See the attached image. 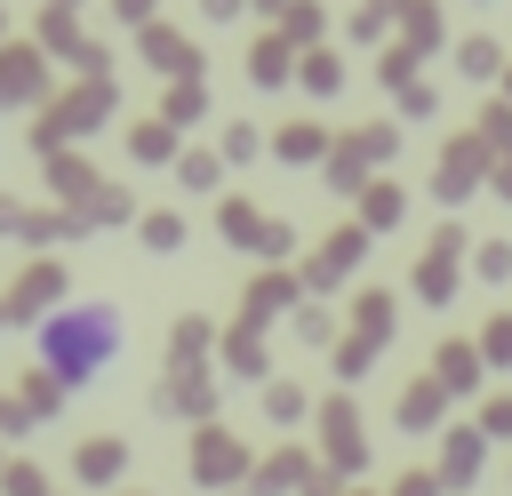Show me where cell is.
Wrapping results in <instances>:
<instances>
[{"instance_id":"obj_2","label":"cell","mask_w":512,"mask_h":496,"mask_svg":"<svg viewBox=\"0 0 512 496\" xmlns=\"http://www.w3.org/2000/svg\"><path fill=\"white\" fill-rule=\"evenodd\" d=\"M40 96V56L32 48H0V104H32Z\"/></svg>"},{"instance_id":"obj_4","label":"cell","mask_w":512,"mask_h":496,"mask_svg":"<svg viewBox=\"0 0 512 496\" xmlns=\"http://www.w3.org/2000/svg\"><path fill=\"white\" fill-rule=\"evenodd\" d=\"M320 144H328V136H320L312 120H296V128H280V152H288V160H312Z\"/></svg>"},{"instance_id":"obj_7","label":"cell","mask_w":512,"mask_h":496,"mask_svg":"<svg viewBox=\"0 0 512 496\" xmlns=\"http://www.w3.org/2000/svg\"><path fill=\"white\" fill-rule=\"evenodd\" d=\"M120 8V24H136V16H152V0H112Z\"/></svg>"},{"instance_id":"obj_1","label":"cell","mask_w":512,"mask_h":496,"mask_svg":"<svg viewBox=\"0 0 512 496\" xmlns=\"http://www.w3.org/2000/svg\"><path fill=\"white\" fill-rule=\"evenodd\" d=\"M32 344H40V368H48V384L80 392V384H96V376L120 360V344H128V320H120V304H104V296H80V304H56V312L32 328Z\"/></svg>"},{"instance_id":"obj_5","label":"cell","mask_w":512,"mask_h":496,"mask_svg":"<svg viewBox=\"0 0 512 496\" xmlns=\"http://www.w3.org/2000/svg\"><path fill=\"white\" fill-rule=\"evenodd\" d=\"M200 104H208V96H200V80H176V88H168V120H192Z\"/></svg>"},{"instance_id":"obj_6","label":"cell","mask_w":512,"mask_h":496,"mask_svg":"<svg viewBox=\"0 0 512 496\" xmlns=\"http://www.w3.org/2000/svg\"><path fill=\"white\" fill-rule=\"evenodd\" d=\"M464 72L488 80V72H496V40H464Z\"/></svg>"},{"instance_id":"obj_3","label":"cell","mask_w":512,"mask_h":496,"mask_svg":"<svg viewBox=\"0 0 512 496\" xmlns=\"http://www.w3.org/2000/svg\"><path fill=\"white\" fill-rule=\"evenodd\" d=\"M296 80H304V88H312V96H328V88H336V80H344V64H336V56H328V48H304V64H296Z\"/></svg>"}]
</instances>
